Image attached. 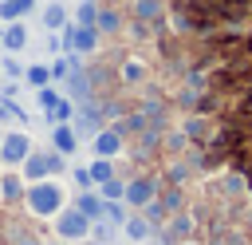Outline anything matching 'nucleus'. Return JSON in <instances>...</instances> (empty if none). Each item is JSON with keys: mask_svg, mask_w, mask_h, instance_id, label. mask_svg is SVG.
<instances>
[{"mask_svg": "<svg viewBox=\"0 0 252 245\" xmlns=\"http://www.w3.org/2000/svg\"><path fill=\"white\" fill-rule=\"evenodd\" d=\"M67 205V194L55 178H39V182H28L24 190V209L32 217H55L59 209Z\"/></svg>", "mask_w": 252, "mask_h": 245, "instance_id": "f257e3e1", "label": "nucleus"}, {"mask_svg": "<svg viewBox=\"0 0 252 245\" xmlns=\"http://www.w3.org/2000/svg\"><path fill=\"white\" fill-rule=\"evenodd\" d=\"M63 170H67V154H59V150H51V146H47V150H39V146H35V150L28 154V162L20 166V174H24L28 182H39V178H59Z\"/></svg>", "mask_w": 252, "mask_h": 245, "instance_id": "f03ea898", "label": "nucleus"}, {"mask_svg": "<svg viewBox=\"0 0 252 245\" xmlns=\"http://www.w3.org/2000/svg\"><path fill=\"white\" fill-rule=\"evenodd\" d=\"M32 150H35V142H32V134H28L24 126H8V130H4V138H0V162H4L8 170H20Z\"/></svg>", "mask_w": 252, "mask_h": 245, "instance_id": "7ed1b4c3", "label": "nucleus"}, {"mask_svg": "<svg viewBox=\"0 0 252 245\" xmlns=\"http://www.w3.org/2000/svg\"><path fill=\"white\" fill-rule=\"evenodd\" d=\"M51 221H55V237H63V241H75L79 245V241L91 237V217L83 209H75V205H63Z\"/></svg>", "mask_w": 252, "mask_h": 245, "instance_id": "20e7f679", "label": "nucleus"}, {"mask_svg": "<svg viewBox=\"0 0 252 245\" xmlns=\"http://www.w3.org/2000/svg\"><path fill=\"white\" fill-rule=\"evenodd\" d=\"M98 43H102V32H98V28H87V24H67V28H63V51L94 55Z\"/></svg>", "mask_w": 252, "mask_h": 245, "instance_id": "39448f33", "label": "nucleus"}, {"mask_svg": "<svg viewBox=\"0 0 252 245\" xmlns=\"http://www.w3.org/2000/svg\"><path fill=\"white\" fill-rule=\"evenodd\" d=\"M158 194H161V182H158L154 174H138V178H126V198H122V202H126L130 209H146Z\"/></svg>", "mask_w": 252, "mask_h": 245, "instance_id": "423d86ee", "label": "nucleus"}, {"mask_svg": "<svg viewBox=\"0 0 252 245\" xmlns=\"http://www.w3.org/2000/svg\"><path fill=\"white\" fill-rule=\"evenodd\" d=\"M91 150H94V158H118V154L126 150V134H122L118 126H102V130L91 138Z\"/></svg>", "mask_w": 252, "mask_h": 245, "instance_id": "0eeeda50", "label": "nucleus"}, {"mask_svg": "<svg viewBox=\"0 0 252 245\" xmlns=\"http://www.w3.org/2000/svg\"><path fill=\"white\" fill-rule=\"evenodd\" d=\"M35 20H39L43 32H63V28L71 24V8H67L63 0H43L39 12H35Z\"/></svg>", "mask_w": 252, "mask_h": 245, "instance_id": "6e6552de", "label": "nucleus"}, {"mask_svg": "<svg viewBox=\"0 0 252 245\" xmlns=\"http://www.w3.org/2000/svg\"><path fill=\"white\" fill-rule=\"evenodd\" d=\"M63 95L67 99H75V103H87V99H94V79H91V71L79 63L67 79H63Z\"/></svg>", "mask_w": 252, "mask_h": 245, "instance_id": "1a4fd4ad", "label": "nucleus"}, {"mask_svg": "<svg viewBox=\"0 0 252 245\" xmlns=\"http://www.w3.org/2000/svg\"><path fill=\"white\" fill-rule=\"evenodd\" d=\"M28 43H32V32H28V24H24V20L4 24V32H0V47H4L8 55H20Z\"/></svg>", "mask_w": 252, "mask_h": 245, "instance_id": "9d476101", "label": "nucleus"}, {"mask_svg": "<svg viewBox=\"0 0 252 245\" xmlns=\"http://www.w3.org/2000/svg\"><path fill=\"white\" fill-rule=\"evenodd\" d=\"M154 229H158V225H154L142 209H134V213L126 217V225H122V237H126L130 245H146V241L154 237Z\"/></svg>", "mask_w": 252, "mask_h": 245, "instance_id": "9b49d317", "label": "nucleus"}, {"mask_svg": "<svg viewBox=\"0 0 252 245\" xmlns=\"http://www.w3.org/2000/svg\"><path fill=\"white\" fill-rule=\"evenodd\" d=\"M24 190H28V178H24L20 170H4V174H0V202H4V205L24 202Z\"/></svg>", "mask_w": 252, "mask_h": 245, "instance_id": "f8f14e48", "label": "nucleus"}, {"mask_svg": "<svg viewBox=\"0 0 252 245\" xmlns=\"http://www.w3.org/2000/svg\"><path fill=\"white\" fill-rule=\"evenodd\" d=\"M79 142H83V138L75 134V126H71V122H55V126H51V150H59V154H67V158H71V154L79 150Z\"/></svg>", "mask_w": 252, "mask_h": 245, "instance_id": "ddd939ff", "label": "nucleus"}, {"mask_svg": "<svg viewBox=\"0 0 252 245\" xmlns=\"http://www.w3.org/2000/svg\"><path fill=\"white\" fill-rule=\"evenodd\" d=\"M130 16L138 20V24H161L165 20V0H134L130 4Z\"/></svg>", "mask_w": 252, "mask_h": 245, "instance_id": "4468645a", "label": "nucleus"}, {"mask_svg": "<svg viewBox=\"0 0 252 245\" xmlns=\"http://www.w3.org/2000/svg\"><path fill=\"white\" fill-rule=\"evenodd\" d=\"M39 12V0H0V24H12V20H28Z\"/></svg>", "mask_w": 252, "mask_h": 245, "instance_id": "2eb2a0df", "label": "nucleus"}, {"mask_svg": "<svg viewBox=\"0 0 252 245\" xmlns=\"http://www.w3.org/2000/svg\"><path fill=\"white\" fill-rule=\"evenodd\" d=\"M75 209H83L91 221H98V217L106 213V198L98 194V186H94V190H79V198H75Z\"/></svg>", "mask_w": 252, "mask_h": 245, "instance_id": "dca6fc26", "label": "nucleus"}, {"mask_svg": "<svg viewBox=\"0 0 252 245\" xmlns=\"http://www.w3.org/2000/svg\"><path fill=\"white\" fill-rule=\"evenodd\" d=\"M94 28H98L102 36H118V32H122V12L110 8V4H98V20H94Z\"/></svg>", "mask_w": 252, "mask_h": 245, "instance_id": "f3484780", "label": "nucleus"}, {"mask_svg": "<svg viewBox=\"0 0 252 245\" xmlns=\"http://www.w3.org/2000/svg\"><path fill=\"white\" fill-rule=\"evenodd\" d=\"M28 115H24V107L12 99V95H0V126L8 130V126H16V122H24Z\"/></svg>", "mask_w": 252, "mask_h": 245, "instance_id": "a211bd4d", "label": "nucleus"}, {"mask_svg": "<svg viewBox=\"0 0 252 245\" xmlns=\"http://www.w3.org/2000/svg\"><path fill=\"white\" fill-rule=\"evenodd\" d=\"M24 83L35 87V91L47 87V83H55V79H51V63H28V67H24Z\"/></svg>", "mask_w": 252, "mask_h": 245, "instance_id": "6ab92c4d", "label": "nucleus"}, {"mask_svg": "<svg viewBox=\"0 0 252 245\" xmlns=\"http://www.w3.org/2000/svg\"><path fill=\"white\" fill-rule=\"evenodd\" d=\"M146 71H150V67H146V63L138 59V55H130V59H122V67H118V75H122V83H130V87H134V83H142V79H146Z\"/></svg>", "mask_w": 252, "mask_h": 245, "instance_id": "aec40b11", "label": "nucleus"}, {"mask_svg": "<svg viewBox=\"0 0 252 245\" xmlns=\"http://www.w3.org/2000/svg\"><path fill=\"white\" fill-rule=\"evenodd\" d=\"M122 229L114 225V221H106V217H98V221H91V241H98V245H114V237H118Z\"/></svg>", "mask_w": 252, "mask_h": 245, "instance_id": "412c9836", "label": "nucleus"}, {"mask_svg": "<svg viewBox=\"0 0 252 245\" xmlns=\"http://www.w3.org/2000/svg\"><path fill=\"white\" fill-rule=\"evenodd\" d=\"M4 241L8 245H43L32 229H24V225H12V221H4Z\"/></svg>", "mask_w": 252, "mask_h": 245, "instance_id": "4be33fe9", "label": "nucleus"}, {"mask_svg": "<svg viewBox=\"0 0 252 245\" xmlns=\"http://www.w3.org/2000/svg\"><path fill=\"white\" fill-rule=\"evenodd\" d=\"M75 107H79V103L63 95V99H59V103H55V107H51V111L43 115V119H47L51 126H55V122H71V119H75Z\"/></svg>", "mask_w": 252, "mask_h": 245, "instance_id": "5701e85b", "label": "nucleus"}, {"mask_svg": "<svg viewBox=\"0 0 252 245\" xmlns=\"http://www.w3.org/2000/svg\"><path fill=\"white\" fill-rule=\"evenodd\" d=\"M94 20H98V4H91V0H79V4L71 8V24H87V28H94Z\"/></svg>", "mask_w": 252, "mask_h": 245, "instance_id": "b1692460", "label": "nucleus"}, {"mask_svg": "<svg viewBox=\"0 0 252 245\" xmlns=\"http://www.w3.org/2000/svg\"><path fill=\"white\" fill-rule=\"evenodd\" d=\"M98 194H102L106 202H122V198H126V178H118V174L106 178V182L98 186Z\"/></svg>", "mask_w": 252, "mask_h": 245, "instance_id": "393cba45", "label": "nucleus"}, {"mask_svg": "<svg viewBox=\"0 0 252 245\" xmlns=\"http://www.w3.org/2000/svg\"><path fill=\"white\" fill-rule=\"evenodd\" d=\"M59 99H63V91H59V87H51V83H47V87H39V91H35V107H39V111H43V115H47V111H51V107H55V103H59Z\"/></svg>", "mask_w": 252, "mask_h": 245, "instance_id": "a878e982", "label": "nucleus"}, {"mask_svg": "<svg viewBox=\"0 0 252 245\" xmlns=\"http://www.w3.org/2000/svg\"><path fill=\"white\" fill-rule=\"evenodd\" d=\"M91 178H94V186L114 178V158H91Z\"/></svg>", "mask_w": 252, "mask_h": 245, "instance_id": "bb28decb", "label": "nucleus"}, {"mask_svg": "<svg viewBox=\"0 0 252 245\" xmlns=\"http://www.w3.org/2000/svg\"><path fill=\"white\" fill-rule=\"evenodd\" d=\"M0 71H4V79H12V83L24 79V63H20L16 55H8V51H4V59H0Z\"/></svg>", "mask_w": 252, "mask_h": 245, "instance_id": "cd10ccee", "label": "nucleus"}, {"mask_svg": "<svg viewBox=\"0 0 252 245\" xmlns=\"http://www.w3.org/2000/svg\"><path fill=\"white\" fill-rule=\"evenodd\" d=\"M106 221H114L118 229L126 225V217H130V209H126V202H106V213H102Z\"/></svg>", "mask_w": 252, "mask_h": 245, "instance_id": "c85d7f7f", "label": "nucleus"}, {"mask_svg": "<svg viewBox=\"0 0 252 245\" xmlns=\"http://www.w3.org/2000/svg\"><path fill=\"white\" fill-rule=\"evenodd\" d=\"M71 178H75V186H79V190H94V178H91V166H75V170H71Z\"/></svg>", "mask_w": 252, "mask_h": 245, "instance_id": "c756f323", "label": "nucleus"}, {"mask_svg": "<svg viewBox=\"0 0 252 245\" xmlns=\"http://www.w3.org/2000/svg\"><path fill=\"white\" fill-rule=\"evenodd\" d=\"M169 178H173V182H185V166H181V162H177V166H169Z\"/></svg>", "mask_w": 252, "mask_h": 245, "instance_id": "7c9ffc66", "label": "nucleus"}, {"mask_svg": "<svg viewBox=\"0 0 252 245\" xmlns=\"http://www.w3.org/2000/svg\"><path fill=\"white\" fill-rule=\"evenodd\" d=\"M43 245H75V241H63V237H55V241H43Z\"/></svg>", "mask_w": 252, "mask_h": 245, "instance_id": "2f4dec72", "label": "nucleus"}, {"mask_svg": "<svg viewBox=\"0 0 252 245\" xmlns=\"http://www.w3.org/2000/svg\"><path fill=\"white\" fill-rule=\"evenodd\" d=\"M79 245H98V241H91V237H87V241H79Z\"/></svg>", "mask_w": 252, "mask_h": 245, "instance_id": "473e14b6", "label": "nucleus"}, {"mask_svg": "<svg viewBox=\"0 0 252 245\" xmlns=\"http://www.w3.org/2000/svg\"><path fill=\"white\" fill-rule=\"evenodd\" d=\"M91 4H102V0H91Z\"/></svg>", "mask_w": 252, "mask_h": 245, "instance_id": "72a5a7b5", "label": "nucleus"}, {"mask_svg": "<svg viewBox=\"0 0 252 245\" xmlns=\"http://www.w3.org/2000/svg\"><path fill=\"white\" fill-rule=\"evenodd\" d=\"M0 138H4V126H0Z\"/></svg>", "mask_w": 252, "mask_h": 245, "instance_id": "f704fd0d", "label": "nucleus"}, {"mask_svg": "<svg viewBox=\"0 0 252 245\" xmlns=\"http://www.w3.org/2000/svg\"><path fill=\"white\" fill-rule=\"evenodd\" d=\"M0 32H4V24H0Z\"/></svg>", "mask_w": 252, "mask_h": 245, "instance_id": "c9c22d12", "label": "nucleus"}]
</instances>
